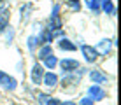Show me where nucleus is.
<instances>
[{"label":"nucleus","instance_id":"2","mask_svg":"<svg viewBox=\"0 0 121 105\" xmlns=\"http://www.w3.org/2000/svg\"><path fill=\"white\" fill-rule=\"evenodd\" d=\"M0 84H2L5 89H14L16 88V79L14 77H11V75H7V74H4V72H0Z\"/></svg>","mask_w":121,"mask_h":105},{"label":"nucleus","instance_id":"8","mask_svg":"<svg viewBox=\"0 0 121 105\" xmlns=\"http://www.w3.org/2000/svg\"><path fill=\"white\" fill-rule=\"evenodd\" d=\"M100 9H104V12L107 14H116V7L112 0H100Z\"/></svg>","mask_w":121,"mask_h":105},{"label":"nucleus","instance_id":"15","mask_svg":"<svg viewBox=\"0 0 121 105\" xmlns=\"http://www.w3.org/2000/svg\"><path fill=\"white\" fill-rule=\"evenodd\" d=\"M67 4H69L74 11H79V9H81V2H79V0H69Z\"/></svg>","mask_w":121,"mask_h":105},{"label":"nucleus","instance_id":"5","mask_svg":"<svg viewBox=\"0 0 121 105\" xmlns=\"http://www.w3.org/2000/svg\"><path fill=\"white\" fill-rule=\"evenodd\" d=\"M42 70L44 68L40 65H33V68H32V81H33V84H40L42 82V75H44Z\"/></svg>","mask_w":121,"mask_h":105},{"label":"nucleus","instance_id":"10","mask_svg":"<svg viewBox=\"0 0 121 105\" xmlns=\"http://www.w3.org/2000/svg\"><path fill=\"white\" fill-rule=\"evenodd\" d=\"M60 49H63V51H76V46L69 39H61L60 40Z\"/></svg>","mask_w":121,"mask_h":105},{"label":"nucleus","instance_id":"19","mask_svg":"<svg viewBox=\"0 0 121 105\" xmlns=\"http://www.w3.org/2000/svg\"><path fill=\"white\" fill-rule=\"evenodd\" d=\"M2 2H4V0H0V4H2Z\"/></svg>","mask_w":121,"mask_h":105},{"label":"nucleus","instance_id":"12","mask_svg":"<svg viewBox=\"0 0 121 105\" xmlns=\"http://www.w3.org/2000/svg\"><path fill=\"white\" fill-rule=\"evenodd\" d=\"M51 54H53L51 46H44V47L39 51V58H40V60H46V58H48V56H51Z\"/></svg>","mask_w":121,"mask_h":105},{"label":"nucleus","instance_id":"4","mask_svg":"<svg viewBox=\"0 0 121 105\" xmlns=\"http://www.w3.org/2000/svg\"><path fill=\"white\" fill-rule=\"evenodd\" d=\"M9 18H11L9 9H2L0 11V33L5 32V28H9Z\"/></svg>","mask_w":121,"mask_h":105},{"label":"nucleus","instance_id":"7","mask_svg":"<svg viewBox=\"0 0 121 105\" xmlns=\"http://www.w3.org/2000/svg\"><path fill=\"white\" fill-rule=\"evenodd\" d=\"M90 95L93 96L91 100H102V98H105V91H104L100 86H97V84L90 88Z\"/></svg>","mask_w":121,"mask_h":105},{"label":"nucleus","instance_id":"11","mask_svg":"<svg viewBox=\"0 0 121 105\" xmlns=\"http://www.w3.org/2000/svg\"><path fill=\"white\" fill-rule=\"evenodd\" d=\"M109 49H111V40H109V39L100 40V44H98V51H100V53L107 54V53H109Z\"/></svg>","mask_w":121,"mask_h":105},{"label":"nucleus","instance_id":"17","mask_svg":"<svg viewBox=\"0 0 121 105\" xmlns=\"http://www.w3.org/2000/svg\"><path fill=\"white\" fill-rule=\"evenodd\" d=\"M46 105H63V103H61L60 100H55V98H51V100H48V103H46Z\"/></svg>","mask_w":121,"mask_h":105},{"label":"nucleus","instance_id":"6","mask_svg":"<svg viewBox=\"0 0 121 105\" xmlns=\"http://www.w3.org/2000/svg\"><path fill=\"white\" fill-rule=\"evenodd\" d=\"M42 82H44V86L53 88V86H56V82H58V75L53 74V72H48V74L42 75Z\"/></svg>","mask_w":121,"mask_h":105},{"label":"nucleus","instance_id":"13","mask_svg":"<svg viewBox=\"0 0 121 105\" xmlns=\"http://www.w3.org/2000/svg\"><path fill=\"white\" fill-rule=\"evenodd\" d=\"M84 2L93 12H100V0H84Z\"/></svg>","mask_w":121,"mask_h":105},{"label":"nucleus","instance_id":"1","mask_svg":"<svg viewBox=\"0 0 121 105\" xmlns=\"http://www.w3.org/2000/svg\"><path fill=\"white\" fill-rule=\"evenodd\" d=\"M81 53H82V56H84V60L90 61V63L97 61V58H98V51H97V49H93L91 46H82Z\"/></svg>","mask_w":121,"mask_h":105},{"label":"nucleus","instance_id":"9","mask_svg":"<svg viewBox=\"0 0 121 105\" xmlns=\"http://www.w3.org/2000/svg\"><path fill=\"white\" fill-rule=\"evenodd\" d=\"M90 77H91V81H93L95 84H102V82L107 81V75L102 74V72H98V70H93V72L90 74Z\"/></svg>","mask_w":121,"mask_h":105},{"label":"nucleus","instance_id":"18","mask_svg":"<svg viewBox=\"0 0 121 105\" xmlns=\"http://www.w3.org/2000/svg\"><path fill=\"white\" fill-rule=\"evenodd\" d=\"M63 105H76V103H72V102H67V103H63Z\"/></svg>","mask_w":121,"mask_h":105},{"label":"nucleus","instance_id":"16","mask_svg":"<svg viewBox=\"0 0 121 105\" xmlns=\"http://www.w3.org/2000/svg\"><path fill=\"white\" fill-rule=\"evenodd\" d=\"M79 105H93V100L91 98H82L81 102H79Z\"/></svg>","mask_w":121,"mask_h":105},{"label":"nucleus","instance_id":"3","mask_svg":"<svg viewBox=\"0 0 121 105\" xmlns=\"http://www.w3.org/2000/svg\"><path fill=\"white\" fill-rule=\"evenodd\" d=\"M60 67L63 68V72L70 74V72H76V70L79 68V61H76V60H61Z\"/></svg>","mask_w":121,"mask_h":105},{"label":"nucleus","instance_id":"14","mask_svg":"<svg viewBox=\"0 0 121 105\" xmlns=\"http://www.w3.org/2000/svg\"><path fill=\"white\" fill-rule=\"evenodd\" d=\"M44 65L46 67H48V68H55V67L58 65V60H56V56H53V54H51V56H48V58H46V60H44Z\"/></svg>","mask_w":121,"mask_h":105}]
</instances>
